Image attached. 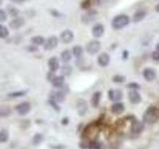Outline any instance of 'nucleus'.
I'll use <instances>...</instances> for the list:
<instances>
[{"label": "nucleus", "mask_w": 159, "mask_h": 149, "mask_svg": "<svg viewBox=\"0 0 159 149\" xmlns=\"http://www.w3.org/2000/svg\"><path fill=\"white\" fill-rule=\"evenodd\" d=\"M128 97H129V101H130L131 103H139L141 102V97H140V94L138 93L137 91L129 92Z\"/></svg>", "instance_id": "obj_16"}, {"label": "nucleus", "mask_w": 159, "mask_h": 149, "mask_svg": "<svg viewBox=\"0 0 159 149\" xmlns=\"http://www.w3.org/2000/svg\"><path fill=\"white\" fill-rule=\"evenodd\" d=\"M7 140H8V132L5 130V129H1V130H0V141L4 143Z\"/></svg>", "instance_id": "obj_26"}, {"label": "nucleus", "mask_w": 159, "mask_h": 149, "mask_svg": "<svg viewBox=\"0 0 159 149\" xmlns=\"http://www.w3.org/2000/svg\"><path fill=\"white\" fill-rule=\"evenodd\" d=\"M129 88H134V91L135 89H138V88H140V86H139L138 84L136 83H130V84H128V86H127Z\"/></svg>", "instance_id": "obj_38"}, {"label": "nucleus", "mask_w": 159, "mask_h": 149, "mask_svg": "<svg viewBox=\"0 0 159 149\" xmlns=\"http://www.w3.org/2000/svg\"><path fill=\"white\" fill-rule=\"evenodd\" d=\"M151 58L154 60V61L159 62V51H154V52H152Z\"/></svg>", "instance_id": "obj_36"}, {"label": "nucleus", "mask_w": 159, "mask_h": 149, "mask_svg": "<svg viewBox=\"0 0 159 149\" xmlns=\"http://www.w3.org/2000/svg\"><path fill=\"white\" fill-rule=\"evenodd\" d=\"M65 98H66V94H65L64 92H61V91L52 93L51 94V99H53V101L56 102H63L65 101Z\"/></svg>", "instance_id": "obj_15"}, {"label": "nucleus", "mask_w": 159, "mask_h": 149, "mask_svg": "<svg viewBox=\"0 0 159 149\" xmlns=\"http://www.w3.org/2000/svg\"><path fill=\"white\" fill-rule=\"evenodd\" d=\"M97 16H98V12L96 10H89V11L84 13L82 16V21L84 24H89V23L93 22V20L97 18Z\"/></svg>", "instance_id": "obj_5"}, {"label": "nucleus", "mask_w": 159, "mask_h": 149, "mask_svg": "<svg viewBox=\"0 0 159 149\" xmlns=\"http://www.w3.org/2000/svg\"><path fill=\"white\" fill-rule=\"evenodd\" d=\"M111 111L114 114H121L124 111V106L121 102H116L111 106Z\"/></svg>", "instance_id": "obj_20"}, {"label": "nucleus", "mask_w": 159, "mask_h": 149, "mask_svg": "<svg viewBox=\"0 0 159 149\" xmlns=\"http://www.w3.org/2000/svg\"><path fill=\"white\" fill-rule=\"evenodd\" d=\"M89 5H91V1H89V0H84V1L82 2V8L88 9L89 7Z\"/></svg>", "instance_id": "obj_37"}, {"label": "nucleus", "mask_w": 159, "mask_h": 149, "mask_svg": "<svg viewBox=\"0 0 159 149\" xmlns=\"http://www.w3.org/2000/svg\"><path fill=\"white\" fill-rule=\"evenodd\" d=\"M11 1L14 3H23L24 1H26V0H11Z\"/></svg>", "instance_id": "obj_41"}, {"label": "nucleus", "mask_w": 159, "mask_h": 149, "mask_svg": "<svg viewBox=\"0 0 159 149\" xmlns=\"http://www.w3.org/2000/svg\"><path fill=\"white\" fill-rule=\"evenodd\" d=\"M65 84V78L63 76H56L52 81V84L55 88H62Z\"/></svg>", "instance_id": "obj_19"}, {"label": "nucleus", "mask_w": 159, "mask_h": 149, "mask_svg": "<svg viewBox=\"0 0 159 149\" xmlns=\"http://www.w3.org/2000/svg\"><path fill=\"white\" fill-rule=\"evenodd\" d=\"M9 36V31H8V28L5 27L4 25H0V37L2 39H5Z\"/></svg>", "instance_id": "obj_25"}, {"label": "nucleus", "mask_w": 159, "mask_h": 149, "mask_svg": "<svg viewBox=\"0 0 159 149\" xmlns=\"http://www.w3.org/2000/svg\"><path fill=\"white\" fill-rule=\"evenodd\" d=\"M89 149H102V144L98 141H92L89 143Z\"/></svg>", "instance_id": "obj_29"}, {"label": "nucleus", "mask_w": 159, "mask_h": 149, "mask_svg": "<svg viewBox=\"0 0 159 149\" xmlns=\"http://www.w3.org/2000/svg\"><path fill=\"white\" fill-rule=\"evenodd\" d=\"M155 10H156L157 12H159V3H158V4L156 5V6H155Z\"/></svg>", "instance_id": "obj_42"}, {"label": "nucleus", "mask_w": 159, "mask_h": 149, "mask_svg": "<svg viewBox=\"0 0 159 149\" xmlns=\"http://www.w3.org/2000/svg\"><path fill=\"white\" fill-rule=\"evenodd\" d=\"M101 47H102V44L98 40H93V41L89 42L87 44V47H86V50L89 54L91 55H94L96 53H98L99 50H101Z\"/></svg>", "instance_id": "obj_3"}, {"label": "nucleus", "mask_w": 159, "mask_h": 149, "mask_svg": "<svg viewBox=\"0 0 159 149\" xmlns=\"http://www.w3.org/2000/svg\"><path fill=\"white\" fill-rule=\"evenodd\" d=\"M60 39L61 41L65 44H68V43H71L73 40H74V33L71 30H64V31L61 33V36H60Z\"/></svg>", "instance_id": "obj_6"}, {"label": "nucleus", "mask_w": 159, "mask_h": 149, "mask_svg": "<svg viewBox=\"0 0 159 149\" xmlns=\"http://www.w3.org/2000/svg\"><path fill=\"white\" fill-rule=\"evenodd\" d=\"M92 33H93V36L94 38H99L102 37L103 33H104V27L103 25L101 24V23H98L96 24L93 27V30H92Z\"/></svg>", "instance_id": "obj_9"}, {"label": "nucleus", "mask_w": 159, "mask_h": 149, "mask_svg": "<svg viewBox=\"0 0 159 149\" xmlns=\"http://www.w3.org/2000/svg\"><path fill=\"white\" fill-rule=\"evenodd\" d=\"M108 97L112 102H119L122 98V93L119 89H109Z\"/></svg>", "instance_id": "obj_8"}, {"label": "nucleus", "mask_w": 159, "mask_h": 149, "mask_svg": "<svg viewBox=\"0 0 159 149\" xmlns=\"http://www.w3.org/2000/svg\"><path fill=\"white\" fill-rule=\"evenodd\" d=\"M84 53V49L81 46H75L73 48V55L76 58H81L83 56Z\"/></svg>", "instance_id": "obj_24"}, {"label": "nucleus", "mask_w": 159, "mask_h": 149, "mask_svg": "<svg viewBox=\"0 0 159 149\" xmlns=\"http://www.w3.org/2000/svg\"><path fill=\"white\" fill-rule=\"evenodd\" d=\"M158 118H159V109L154 106L148 107L145 113L143 114V120L144 122L148 124L155 123L158 120Z\"/></svg>", "instance_id": "obj_2"}, {"label": "nucleus", "mask_w": 159, "mask_h": 149, "mask_svg": "<svg viewBox=\"0 0 159 149\" xmlns=\"http://www.w3.org/2000/svg\"><path fill=\"white\" fill-rule=\"evenodd\" d=\"M59 43V39L56 36H51L50 38H48V40H46V42L44 44V49L46 51H50V50H53L58 46Z\"/></svg>", "instance_id": "obj_4"}, {"label": "nucleus", "mask_w": 159, "mask_h": 149, "mask_svg": "<svg viewBox=\"0 0 159 149\" xmlns=\"http://www.w3.org/2000/svg\"><path fill=\"white\" fill-rule=\"evenodd\" d=\"M72 71H73L72 67H70V66H68V65H66V66H64L62 68L61 73H62V74H64V76H69V74H72Z\"/></svg>", "instance_id": "obj_28"}, {"label": "nucleus", "mask_w": 159, "mask_h": 149, "mask_svg": "<svg viewBox=\"0 0 159 149\" xmlns=\"http://www.w3.org/2000/svg\"><path fill=\"white\" fill-rule=\"evenodd\" d=\"M108 0H93V2L96 5H98V6H102V5L107 4Z\"/></svg>", "instance_id": "obj_35"}, {"label": "nucleus", "mask_w": 159, "mask_h": 149, "mask_svg": "<svg viewBox=\"0 0 159 149\" xmlns=\"http://www.w3.org/2000/svg\"><path fill=\"white\" fill-rule=\"evenodd\" d=\"M11 111H10L9 107H5V106H1V109H0V115L1 116H7L8 114H10Z\"/></svg>", "instance_id": "obj_32"}, {"label": "nucleus", "mask_w": 159, "mask_h": 149, "mask_svg": "<svg viewBox=\"0 0 159 149\" xmlns=\"http://www.w3.org/2000/svg\"><path fill=\"white\" fill-rule=\"evenodd\" d=\"M50 103H51L52 106H53L55 107V109H56L57 111H60V107H59V106H57V103H55V102L53 101V99H51V101H50Z\"/></svg>", "instance_id": "obj_40"}, {"label": "nucleus", "mask_w": 159, "mask_h": 149, "mask_svg": "<svg viewBox=\"0 0 159 149\" xmlns=\"http://www.w3.org/2000/svg\"><path fill=\"white\" fill-rule=\"evenodd\" d=\"M109 62H111V58H109V55L107 53H102L98 58V63L102 68L108 66Z\"/></svg>", "instance_id": "obj_11"}, {"label": "nucleus", "mask_w": 159, "mask_h": 149, "mask_svg": "<svg viewBox=\"0 0 159 149\" xmlns=\"http://www.w3.org/2000/svg\"><path fill=\"white\" fill-rule=\"evenodd\" d=\"M24 24H25L24 18H22V17H16V18H14V19L11 20V21H10L9 26H10V28L13 29V30H17L19 28H21Z\"/></svg>", "instance_id": "obj_7"}, {"label": "nucleus", "mask_w": 159, "mask_h": 149, "mask_svg": "<svg viewBox=\"0 0 159 149\" xmlns=\"http://www.w3.org/2000/svg\"><path fill=\"white\" fill-rule=\"evenodd\" d=\"M143 77L147 82H152L156 78V72L151 68H147L143 71Z\"/></svg>", "instance_id": "obj_12"}, {"label": "nucleus", "mask_w": 159, "mask_h": 149, "mask_svg": "<svg viewBox=\"0 0 159 149\" xmlns=\"http://www.w3.org/2000/svg\"><path fill=\"white\" fill-rule=\"evenodd\" d=\"M143 130V123L139 120H133L131 125V132L132 133H140Z\"/></svg>", "instance_id": "obj_18"}, {"label": "nucleus", "mask_w": 159, "mask_h": 149, "mask_svg": "<svg viewBox=\"0 0 159 149\" xmlns=\"http://www.w3.org/2000/svg\"><path fill=\"white\" fill-rule=\"evenodd\" d=\"M6 18H7V15L5 13V11L3 9H0V22L3 23L5 20H6Z\"/></svg>", "instance_id": "obj_34"}, {"label": "nucleus", "mask_w": 159, "mask_h": 149, "mask_svg": "<svg viewBox=\"0 0 159 149\" xmlns=\"http://www.w3.org/2000/svg\"><path fill=\"white\" fill-rule=\"evenodd\" d=\"M43 141V135L40 133H37L35 134L34 137H33V144H35V145H38V144H40Z\"/></svg>", "instance_id": "obj_27"}, {"label": "nucleus", "mask_w": 159, "mask_h": 149, "mask_svg": "<svg viewBox=\"0 0 159 149\" xmlns=\"http://www.w3.org/2000/svg\"><path fill=\"white\" fill-rule=\"evenodd\" d=\"M156 51H159V43L156 45Z\"/></svg>", "instance_id": "obj_43"}, {"label": "nucleus", "mask_w": 159, "mask_h": 149, "mask_svg": "<svg viewBox=\"0 0 159 149\" xmlns=\"http://www.w3.org/2000/svg\"><path fill=\"white\" fill-rule=\"evenodd\" d=\"M77 109H78V113L80 114V115H84L88 111L87 102L84 101V99H80L77 103Z\"/></svg>", "instance_id": "obj_13"}, {"label": "nucleus", "mask_w": 159, "mask_h": 149, "mask_svg": "<svg viewBox=\"0 0 159 149\" xmlns=\"http://www.w3.org/2000/svg\"><path fill=\"white\" fill-rule=\"evenodd\" d=\"M18 13H19V10L16 9L15 7H12V6L8 7V14H9V15H11V16H13V17L16 18V17H17V15H18Z\"/></svg>", "instance_id": "obj_30"}, {"label": "nucleus", "mask_w": 159, "mask_h": 149, "mask_svg": "<svg viewBox=\"0 0 159 149\" xmlns=\"http://www.w3.org/2000/svg\"><path fill=\"white\" fill-rule=\"evenodd\" d=\"M48 66H49V69H50V71H51V72L54 73V72L58 71L59 68H60V64H59L58 59L56 57L50 58L49 61H48Z\"/></svg>", "instance_id": "obj_14"}, {"label": "nucleus", "mask_w": 159, "mask_h": 149, "mask_svg": "<svg viewBox=\"0 0 159 149\" xmlns=\"http://www.w3.org/2000/svg\"><path fill=\"white\" fill-rule=\"evenodd\" d=\"M101 97H102V93L101 92H97L93 93V96L92 97V104L93 107H97L99 103V101H101Z\"/></svg>", "instance_id": "obj_22"}, {"label": "nucleus", "mask_w": 159, "mask_h": 149, "mask_svg": "<svg viewBox=\"0 0 159 149\" xmlns=\"http://www.w3.org/2000/svg\"><path fill=\"white\" fill-rule=\"evenodd\" d=\"M30 108H31V106H30V103L29 102H21L20 104H18V106H16V111L19 114H21V115H25V114H27L29 111H30Z\"/></svg>", "instance_id": "obj_10"}, {"label": "nucleus", "mask_w": 159, "mask_h": 149, "mask_svg": "<svg viewBox=\"0 0 159 149\" xmlns=\"http://www.w3.org/2000/svg\"><path fill=\"white\" fill-rule=\"evenodd\" d=\"M72 59V53L69 51V50H65L61 53V60L64 62V63H69L71 61Z\"/></svg>", "instance_id": "obj_21"}, {"label": "nucleus", "mask_w": 159, "mask_h": 149, "mask_svg": "<svg viewBox=\"0 0 159 149\" xmlns=\"http://www.w3.org/2000/svg\"><path fill=\"white\" fill-rule=\"evenodd\" d=\"M26 94V92H15V93H10L7 94L8 97H23Z\"/></svg>", "instance_id": "obj_31"}, {"label": "nucleus", "mask_w": 159, "mask_h": 149, "mask_svg": "<svg viewBox=\"0 0 159 149\" xmlns=\"http://www.w3.org/2000/svg\"><path fill=\"white\" fill-rule=\"evenodd\" d=\"M112 81L114 83H123L124 81H125V78H124L123 76H119V74H116V76H114L112 78Z\"/></svg>", "instance_id": "obj_33"}, {"label": "nucleus", "mask_w": 159, "mask_h": 149, "mask_svg": "<svg viewBox=\"0 0 159 149\" xmlns=\"http://www.w3.org/2000/svg\"><path fill=\"white\" fill-rule=\"evenodd\" d=\"M55 77H56V76H55V74H53V72H51V73H49V74H47V79H49V81L52 83V81L54 79Z\"/></svg>", "instance_id": "obj_39"}, {"label": "nucleus", "mask_w": 159, "mask_h": 149, "mask_svg": "<svg viewBox=\"0 0 159 149\" xmlns=\"http://www.w3.org/2000/svg\"><path fill=\"white\" fill-rule=\"evenodd\" d=\"M146 17V11L145 10H137V11L133 14V22H135V23H138V22H140L141 20H143L144 18Z\"/></svg>", "instance_id": "obj_17"}, {"label": "nucleus", "mask_w": 159, "mask_h": 149, "mask_svg": "<svg viewBox=\"0 0 159 149\" xmlns=\"http://www.w3.org/2000/svg\"><path fill=\"white\" fill-rule=\"evenodd\" d=\"M130 22V19L125 14H119V15H116V17L112 19L111 21V26L113 29L116 30H120L122 28H124L125 26L129 24Z\"/></svg>", "instance_id": "obj_1"}, {"label": "nucleus", "mask_w": 159, "mask_h": 149, "mask_svg": "<svg viewBox=\"0 0 159 149\" xmlns=\"http://www.w3.org/2000/svg\"><path fill=\"white\" fill-rule=\"evenodd\" d=\"M31 42L35 45H37V46H41V45H44L46 41H45L43 36H35V37H32Z\"/></svg>", "instance_id": "obj_23"}]
</instances>
